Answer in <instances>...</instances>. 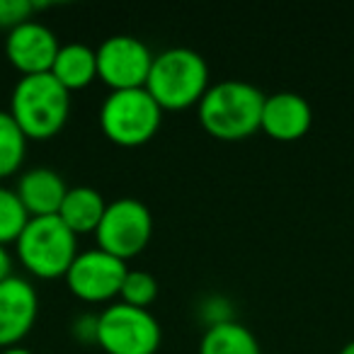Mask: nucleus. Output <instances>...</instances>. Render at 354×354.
Wrapping results in <instances>:
<instances>
[{
    "label": "nucleus",
    "instance_id": "10",
    "mask_svg": "<svg viewBox=\"0 0 354 354\" xmlns=\"http://www.w3.org/2000/svg\"><path fill=\"white\" fill-rule=\"evenodd\" d=\"M59 49L54 32L37 20L22 22L6 37V56L22 75L49 73Z\"/></svg>",
    "mask_w": 354,
    "mask_h": 354
},
{
    "label": "nucleus",
    "instance_id": "20",
    "mask_svg": "<svg viewBox=\"0 0 354 354\" xmlns=\"http://www.w3.org/2000/svg\"><path fill=\"white\" fill-rule=\"evenodd\" d=\"M32 6L30 0H0V27L3 30H15L17 25L32 20Z\"/></svg>",
    "mask_w": 354,
    "mask_h": 354
},
{
    "label": "nucleus",
    "instance_id": "2",
    "mask_svg": "<svg viewBox=\"0 0 354 354\" xmlns=\"http://www.w3.org/2000/svg\"><path fill=\"white\" fill-rule=\"evenodd\" d=\"M71 114V93L51 73L22 75L10 97V117L35 141L54 138Z\"/></svg>",
    "mask_w": 354,
    "mask_h": 354
},
{
    "label": "nucleus",
    "instance_id": "7",
    "mask_svg": "<svg viewBox=\"0 0 354 354\" xmlns=\"http://www.w3.org/2000/svg\"><path fill=\"white\" fill-rule=\"evenodd\" d=\"M153 233V216L143 202L133 197H119L107 204L95 238L97 248L119 260H131L148 245Z\"/></svg>",
    "mask_w": 354,
    "mask_h": 354
},
{
    "label": "nucleus",
    "instance_id": "14",
    "mask_svg": "<svg viewBox=\"0 0 354 354\" xmlns=\"http://www.w3.org/2000/svg\"><path fill=\"white\" fill-rule=\"evenodd\" d=\"M66 90H83L97 78V56L95 49L80 41L61 44L59 54L54 59V66L49 71Z\"/></svg>",
    "mask_w": 354,
    "mask_h": 354
},
{
    "label": "nucleus",
    "instance_id": "5",
    "mask_svg": "<svg viewBox=\"0 0 354 354\" xmlns=\"http://www.w3.org/2000/svg\"><path fill=\"white\" fill-rule=\"evenodd\" d=\"M162 109L148 95L146 88L112 90L100 107V127L112 143L136 148L158 133Z\"/></svg>",
    "mask_w": 354,
    "mask_h": 354
},
{
    "label": "nucleus",
    "instance_id": "6",
    "mask_svg": "<svg viewBox=\"0 0 354 354\" xmlns=\"http://www.w3.org/2000/svg\"><path fill=\"white\" fill-rule=\"evenodd\" d=\"M160 339V323L148 308L119 301L97 315L95 342L107 354H156Z\"/></svg>",
    "mask_w": 354,
    "mask_h": 354
},
{
    "label": "nucleus",
    "instance_id": "15",
    "mask_svg": "<svg viewBox=\"0 0 354 354\" xmlns=\"http://www.w3.org/2000/svg\"><path fill=\"white\" fill-rule=\"evenodd\" d=\"M104 209L107 202L95 187H68L66 199L59 209V218L75 233V236H83V233H95L104 216Z\"/></svg>",
    "mask_w": 354,
    "mask_h": 354
},
{
    "label": "nucleus",
    "instance_id": "11",
    "mask_svg": "<svg viewBox=\"0 0 354 354\" xmlns=\"http://www.w3.org/2000/svg\"><path fill=\"white\" fill-rule=\"evenodd\" d=\"M39 313V296L22 277L0 281V349L15 347L32 328Z\"/></svg>",
    "mask_w": 354,
    "mask_h": 354
},
{
    "label": "nucleus",
    "instance_id": "19",
    "mask_svg": "<svg viewBox=\"0 0 354 354\" xmlns=\"http://www.w3.org/2000/svg\"><path fill=\"white\" fill-rule=\"evenodd\" d=\"M119 296H122V304L136 306V308H148L158 296V279L151 272L129 270L127 277H124Z\"/></svg>",
    "mask_w": 354,
    "mask_h": 354
},
{
    "label": "nucleus",
    "instance_id": "18",
    "mask_svg": "<svg viewBox=\"0 0 354 354\" xmlns=\"http://www.w3.org/2000/svg\"><path fill=\"white\" fill-rule=\"evenodd\" d=\"M27 221H30V214L25 212L15 189L0 187V245L17 243Z\"/></svg>",
    "mask_w": 354,
    "mask_h": 354
},
{
    "label": "nucleus",
    "instance_id": "8",
    "mask_svg": "<svg viewBox=\"0 0 354 354\" xmlns=\"http://www.w3.org/2000/svg\"><path fill=\"white\" fill-rule=\"evenodd\" d=\"M97 56V78L112 90L146 88L153 66V54L138 37L114 35L95 49Z\"/></svg>",
    "mask_w": 354,
    "mask_h": 354
},
{
    "label": "nucleus",
    "instance_id": "21",
    "mask_svg": "<svg viewBox=\"0 0 354 354\" xmlns=\"http://www.w3.org/2000/svg\"><path fill=\"white\" fill-rule=\"evenodd\" d=\"M8 277H12V257L6 245H0V281H6Z\"/></svg>",
    "mask_w": 354,
    "mask_h": 354
},
{
    "label": "nucleus",
    "instance_id": "13",
    "mask_svg": "<svg viewBox=\"0 0 354 354\" xmlns=\"http://www.w3.org/2000/svg\"><path fill=\"white\" fill-rule=\"evenodd\" d=\"M17 197L32 216H59V209L68 192L64 177L51 167H32L17 180Z\"/></svg>",
    "mask_w": 354,
    "mask_h": 354
},
{
    "label": "nucleus",
    "instance_id": "9",
    "mask_svg": "<svg viewBox=\"0 0 354 354\" xmlns=\"http://www.w3.org/2000/svg\"><path fill=\"white\" fill-rule=\"evenodd\" d=\"M127 272V262L95 248V250L75 255L64 279L75 299L88 301V304H102V301L119 296Z\"/></svg>",
    "mask_w": 354,
    "mask_h": 354
},
{
    "label": "nucleus",
    "instance_id": "1",
    "mask_svg": "<svg viewBox=\"0 0 354 354\" xmlns=\"http://www.w3.org/2000/svg\"><path fill=\"white\" fill-rule=\"evenodd\" d=\"M265 93L245 80L209 85L197 104L204 131L218 141H243L260 129Z\"/></svg>",
    "mask_w": 354,
    "mask_h": 354
},
{
    "label": "nucleus",
    "instance_id": "23",
    "mask_svg": "<svg viewBox=\"0 0 354 354\" xmlns=\"http://www.w3.org/2000/svg\"><path fill=\"white\" fill-rule=\"evenodd\" d=\"M339 354H354V339H352V342L344 344V347L339 349Z\"/></svg>",
    "mask_w": 354,
    "mask_h": 354
},
{
    "label": "nucleus",
    "instance_id": "12",
    "mask_svg": "<svg viewBox=\"0 0 354 354\" xmlns=\"http://www.w3.org/2000/svg\"><path fill=\"white\" fill-rule=\"evenodd\" d=\"M313 124V109H310L308 100L301 97L299 93H274L265 95V104H262V119L260 129L274 141H299L306 136Z\"/></svg>",
    "mask_w": 354,
    "mask_h": 354
},
{
    "label": "nucleus",
    "instance_id": "22",
    "mask_svg": "<svg viewBox=\"0 0 354 354\" xmlns=\"http://www.w3.org/2000/svg\"><path fill=\"white\" fill-rule=\"evenodd\" d=\"M0 354H35L32 349H25V347H20V344H15V347H8V349H3Z\"/></svg>",
    "mask_w": 354,
    "mask_h": 354
},
{
    "label": "nucleus",
    "instance_id": "4",
    "mask_svg": "<svg viewBox=\"0 0 354 354\" xmlns=\"http://www.w3.org/2000/svg\"><path fill=\"white\" fill-rule=\"evenodd\" d=\"M15 245L22 267L39 279L66 277L78 255V236L59 216H32Z\"/></svg>",
    "mask_w": 354,
    "mask_h": 354
},
{
    "label": "nucleus",
    "instance_id": "16",
    "mask_svg": "<svg viewBox=\"0 0 354 354\" xmlns=\"http://www.w3.org/2000/svg\"><path fill=\"white\" fill-rule=\"evenodd\" d=\"M199 354H262L260 342L238 320H216L207 328Z\"/></svg>",
    "mask_w": 354,
    "mask_h": 354
},
{
    "label": "nucleus",
    "instance_id": "17",
    "mask_svg": "<svg viewBox=\"0 0 354 354\" xmlns=\"http://www.w3.org/2000/svg\"><path fill=\"white\" fill-rule=\"evenodd\" d=\"M27 153V136L17 122L10 117V112L0 109V180L10 177L20 170Z\"/></svg>",
    "mask_w": 354,
    "mask_h": 354
},
{
    "label": "nucleus",
    "instance_id": "3",
    "mask_svg": "<svg viewBox=\"0 0 354 354\" xmlns=\"http://www.w3.org/2000/svg\"><path fill=\"white\" fill-rule=\"evenodd\" d=\"M146 90L160 109H187L199 104L209 90V66L187 46H172L153 56Z\"/></svg>",
    "mask_w": 354,
    "mask_h": 354
}]
</instances>
